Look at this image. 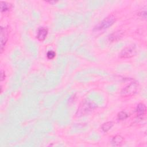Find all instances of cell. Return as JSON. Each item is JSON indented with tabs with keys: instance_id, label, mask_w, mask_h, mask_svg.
I'll use <instances>...</instances> for the list:
<instances>
[{
	"instance_id": "6da1fadb",
	"label": "cell",
	"mask_w": 147,
	"mask_h": 147,
	"mask_svg": "<svg viewBox=\"0 0 147 147\" xmlns=\"http://www.w3.org/2000/svg\"><path fill=\"white\" fill-rule=\"evenodd\" d=\"M95 107L96 104L93 101H85L82 103L81 106H80L78 110L76 115L78 117L85 115L91 112Z\"/></svg>"
},
{
	"instance_id": "7a4b0ae2",
	"label": "cell",
	"mask_w": 147,
	"mask_h": 147,
	"mask_svg": "<svg viewBox=\"0 0 147 147\" xmlns=\"http://www.w3.org/2000/svg\"><path fill=\"white\" fill-rule=\"evenodd\" d=\"M115 21V18L113 16H109L102 20L95 28L97 30L107 29L111 26Z\"/></svg>"
},
{
	"instance_id": "3957f363",
	"label": "cell",
	"mask_w": 147,
	"mask_h": 147,
	"mask_svg": "<svg viewBox=\"0 0 147 147\" xmlns=\"http://www.w3.org/2000/svg\"><path fill=\"white\" fill-rule=\"evenodd\" d=\"M138 89V84L136 82H133L123 88L121 92V95L123 97L130 96L134 95Z\"/></svg>"
},
{
	"instance_id": "277c9868",
	"label": "cell",
	"mask_w": 147,
	"mask_h": 147,
	"mask_svg": "<svg viewBox=\"0 0 147 147\" xmlns=\"http://www.w3.org/2000/svg\"><path fill=\"white\" fill-rule=\"evenodd\" d=\"M137 53L136 49L134 46H129L123 49L120 53V57L121 58H130Z\"/></svg>"
},
{
	"instance_id": "5b68a950",
	"label": "cell",
	"mask_w": 147,
	"mask_h": 147,
	"mask_svg": "<svg viewBox=\"0 0 147 147\" xmlns=\"http://www.w3.org/2000/svg\"><path fill=\"white\" fill-rule=\"evenodd\" d=\"M8 38V32L6 28H1V49L3 51V47H5Z\"/></svg>"
},
{
	"instance_id": "8992f818",
	"label": "cell",
	"mask_w": 147,
	"mask_h": 147,
	"mask_svg": "<svg viewBox=\"0 0 147 147\" xmlns=\"http://www.w3.org/2000/svg\"><path fill=\"white\" fill-rule=\"evenodd\" d=\"M48 34V29L45 28L41 27L38 29L37 33V38L39 41H42L47 37Z\"/></svg>"
},
{
	"instance_id": "52a82bcc",
	"label": "cell",
	"mask_w": 147,
	"mask_h": 147,
	"mask_svg": "<svg viewBox=\"0 0 147 147\" xmlns=\"http://www.w3.org/2000/svg\"><path fill=\"white\" fill-rule=\"evenodd\" d=\"M146 110V108L145 105L141 103H139L136 109V112L138 117H142V116L145 114Z\"/></svg>"
},
{
	"instance_id": "ba28073f",
	"label": "cell",
	"mask_w": 147,
	"mask_h": 147,
	"mask_svg": "<svg viewBox=\"0 0 147 147\" xmlns=\"http://www.w3.org/2000/svg\"><path fill=\"white\" fill-rule=\"evenodd\" d=\"M123 140H124V139L121 136L117 135L113 138V139L111 140V143L113 146H118L121 145L122 144Z\"/></svg>"
},
{
	"instance_id": "9c48e42d",
	"label": "cell",
	"mask_w": 147,
	"mask_h": 147,
	"mask_svg": "<svg viewBox=\"0 0 147 147\" xmlns=\"http://www.w3.org/2000/svg\"><path fill=\"white\" fill-rule=\"evenodd\" d=\"M123 33L121 32V31H117L115 32L114 33H113V34H111L110 37H109V40L110 41L113 42V41H115L118 40L119 38H121L122 36Z\"/></svg>"
},
{
	"instance_id": "30bf717a",
	"label": "cell",
	"mask_w": 147,
	"mask_h": 147,
	"mask_svg": "<svg viewBox=\"0 0 147 147\" xmlns=\"http://www.w3.org/2000/svg\"><path fill=\"white\" fill-rule=\"evenodd\" d=\"M113 126V122H107L102 125L101 129L104 132H107Z\"/></svg>"
},
{
	"instance_id": "8fae6325",
	"label": "cell",
	"mask_w": 147,
	"mask_h": 147,
	"mask_svg": "<svg viewBox=\"0 0 147 147\" xmlns=\"http://www.w3.org/2000/svg\"><path fill=\"white\" fill-rule=\"evenodd\" d=\"M1 10L2 12H5L7 11L10 9V5L7 4L5 2L1 1Z\"/></svg>"
},
{
	"instance_id": "7c38bea8",
	"label": "cell",
	"mask_w": 147,
	"mask_h": 147,
	"mask_svg": "<svg viewBox=\"0 0 147 147\" xmlns=\"http://www.w3.org/2000/svg\"><path fill=\"white\" fill-rule=\"evenodd\" d=\"M129 117V115L127 113H126L125 111H121L118 114L117 117L118 119L119 120H123Z\"/></svg>"
},
{
	"instance_id": "4fadbf2b",
	"label": "cell",
	"mask_w": 147,
	"mask_h": 147,
	"mask_svg": "<svg viewBox=\"0 0 147 147\" xmlns=\"http://www.w3.org/2000/svg\"><path fill=\"white\" fill-rule=\"evenodd\" d=\"M47 56L49 59H53L56 56V53L53 51H49L47 52Z\"/></svg>"
},
{
	"instance_id": "5bb4252c",
	"label": "cell",
	"mask_w": 147,
	"mask_h": 147,
	"mask_svg": "<svg viewBox=\"0 0 147 147\" xmlns=\"http://www.w3.org/2000/svg\"><path fill=\"white\" fill-rule=\"evenodd\" d=\"M5 72L2 70L1 72V80L2 81L5 79Z\"/></svg>"
}]
</instances>
